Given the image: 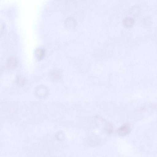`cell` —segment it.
Returning <instances> with one entry per match:
<instances>
[{
	"label": "cell",
	"mask_w": 157,
	"mask_h": 157,
	"mask_svg": "<svg viewBox=\"0 0 157 157\" xmlns=\"http://www.w3.org/2000/svg\"><path fill=\"white\" fill-rule=\"evenodd\" d=\"M131 127L129 124H126L123 125L118 130L117 133L120 136H124L128 134L130 132Z\"/></svg>",
	"instance_id": "cell-2"
},
{
	"label": "cell",
	"mask_w": 157,
	"mask_h": 157,
	"mask_svg": "<svg viewBox=\"0 0 157 157\" xmlns=\"http://www.w3.org/2000/svg\"><path fill=\"white\" fill-rule=\"evenodd\" d=\"M17 63V61L16 57L11 56L8 59L6 63V66L9 69H13L16 66Z\"/></svg>",
	"instance_id": "cell-3"
},
{
	"label": "cell",
	"mask_w": 157,
	"mask_h": 157,
	"mask_svg": "<svg viewBox=\"0 0 157 157\" xmlns=\"http://www.w3.org/2000/svg\"><path fill=\"white\" fill-rule=\"evenodd\" d=\"M48 92L47 88L44 86L41 85L37 88L35 93L38 97L43 98L46 96Z\"/></svg>",
	"instance_id": "cell-1"
},
{
	"label": "cell",
	"mask_w": 157,
	"mask_h": 157,
	"mask_svg": "<svg viewBox=\"0 0 157 157\" xmlns=\"http://www.w3.org/2000/svg\"><path fill=\"white\" fill-rule=\"evenodd\" d=\"M44 51L42 49H38L35 52V55L38 59H40L43 56Z\"/></svg>",
	"instance_id": "cell-5"
},
{
	"label": "cell",
	"mask_w": 157,
	"mask_h": 157,
	"mask_svg": "<svg viewBox=\"0 0 157 157\" xmlns=\"http://www.w3.org/2000/svg\"><path fill=\"white\" fill-rule=\"evenodd\" d=\"M134 21L132 17H126L123 20V23L125 26L127 27H131L134 24Z\"/></svg>",
	"instance_id": "cell-4"
},
{
	"label": "cell",
	"mask_w": 157,
	"mask_h": 157,
	"mask_svg": "<svg viewBox=\"0 0 157 157\" xmlns=\"http://www.w3.org/2000/svg\"><path fill=\"white\" fill-rule=\"evenodd\" d=\"M5 27V24L2 21H0V33L2 32Z\"/></svg>",
	"instance_id": "cell-7"
},
{
	"label": "cell",
	"mask_w": 157,
	"mask_h": 157,
	"mask_svg": "<svg viewBox=\"0 0 157 157\" xmlns=\"http://www.w3.org/2000/svg\"><path fill=\"white\" fill-rule=\"evenodd\" d=\"M16 82L19 86H22L24 84L25 79L22 77L19 76L17 78Z\"/></svg>",
	"instance_id": "cell-6"
}]
</instances>
